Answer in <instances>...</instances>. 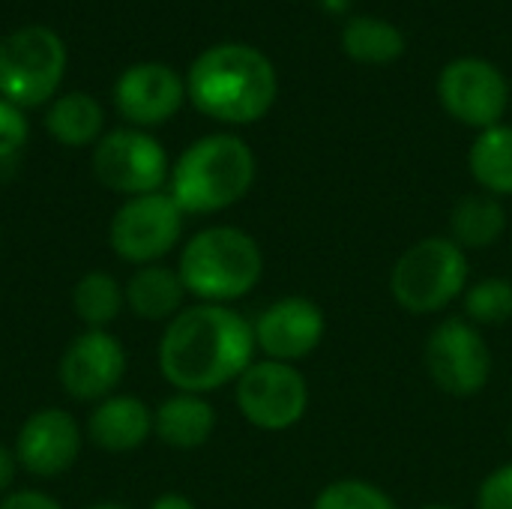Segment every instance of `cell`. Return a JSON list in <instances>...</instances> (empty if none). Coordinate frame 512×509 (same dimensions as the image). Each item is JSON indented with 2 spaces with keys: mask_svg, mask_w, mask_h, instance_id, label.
Here are the masks:
<instances>
[{
  "mask_svg": "<svg viewBox=\"0 0 512 509\" xmlns=\"http://www.w3.org/2000/svg\"><path fill=\"white\" fill-rule=\"evenodd\" d=\"M255 351L252 324L237 309L195 303L165 324L156 363L174 393L207 396L237 384L255 363Z\"/></svg>",
  "mask_w": 512,
  "mask_h": 509,
  "instance_id": "1",
  "label": "cell"
},
{
  "mask_svg": "<svg viewBox=\"0 0 512 509\" xmlns=\"http://www.w3.org/2000/svg\"><path fill=\"white\" fill-rule=\"evenodd\" d=\"M279 93L276 66L243 42H222L195 57L186 78L189 102L210 120L249 126L267 117Z\"/></svg>",
  "mask_w": 512,
  "mask_h": 509,
  "instance_id": "2",
  "label": "cell"
},
{
  "mask_svg": "<svg viewBox=\"0 0 512 509\" xmlns=\"http://www.w3.org/2000/svg\"><path fill=\"white\" fill-rule=\"evenodd\" d=\"M252 147L228 132L192 141L171 165L168 195L186 216H210L243 201L255 183Z\"/></svg>",
  "mask_w": 512,
  "mask_h": 509,
  "instance_id": "3",
  "label": "cell"
},
{
  "mask_svg": "<svg viewBox=\"0 0 512 509\" xmlns=\"http://www.w3.org/2000/svg\"><path fill=\"white\" fill-rule=\"evenodd\" d=\"M177 273L198 303L231 306L261 282L264 252L243 228L210 225L180 246Z\"/></svg>",
  "mask_w": 512,
  "mask_h": 509,
  "instance_id": "4",
  "label": "cell"
},
{
  "mask_svg": "<svg viewBox=\"0 0 512 509\" xmlns=\"http://www.w3.org/2000/svg\"><path fill=\"white\" fill-rule=\"evenodd\" d=\"M468 291V252L450 237H423L408 246L393 273L390 294L411 315H435Z\"/></svg>",
  "mask_w": 512,
  "mask_h": 509,
  "instance_id": "5",
  "label": "cell"
},
{
  "mask_svg": "<svg viewBox=\"0 0 512 509\" xmlns=\"http://www.w3.org/2000/svg\"><path fill=\"white\" fill-rule=\"evenodd\" d=\"M66 75V45L51 27H21L0 42V99L24 108L45 105Z\"/></svg>",
  "mask_w": 512,
  "mask_h": 509,
  "instance_id": "6",
  "label": "cell"
},
{
  "mask_svg": "<svg viewBox=\"0 0 512 509\" xmlns=\"http://www.w3.org/2000/svg\"><path fill=\"white\" fill-rule=\"evenodd\" d=\"M183 222L186 213L168 189L135 195L114 210L108 222V246L132 267L159 264L183 243Z\"/></svg>",
  "mask_w": 512,
  "mask_h": 509,
  "instance_id": "7",
  "label": "cell"
},
{
  "mask_svg": "<svg viewBox=\"0 0 512 509\" xmlns=\"http://www.w3.org/2000/svg\"><path fill=\"white\" fill-rule=\"evenodd\" d=\"M240 417L261 432H285L309 411V384L294 363L255 360L234 384Z\"/></svg>",
  "mask_w": 512,
  "mask_h": 509,
  "instance_id": "8",
  "label": "cell"
},
{
  "mask_svg": "<svg viewBox=\"0 0 512 509\" xmlns=\"http://www.w3.org/2000/svg\"><path fill=\"white\" fill-rule=\"evenodd\" d=\"M93 174L96 180L123 198L162 192L171 177V162L165 147L144 129L126 126L111 129L93 144Z\"/></svg>",
  "mask_w": 512,
  "mask_h": 509,
  "instance_id": "9",
  "label": "cell"
},
{
  "mask_svg": "<svg viewBox=\"0 0 512 509\" xmlns=\"http://www.w3.org/2000/svg\"><path fill=\"white\" fill-rule=\"evenodd\" d=\"M426 369L441 393L471 399L492 378V351L480 327L465 318H447L429 333Z\"/></svg>",
  "mask_w": 512,
  "mask_h": 509,
  "instance_id": "10",
  "label": "cell"
},
{
  "mask_svg": "<svg viewBox=\"0 0 512 509\" xmlns=\"http://www.w3.org/2000/svg\"><path fill=\"white\" fill-rule=\"evenodd\" d=\"M510 96V81L486 57H456L438 75V99L444 111L480 132L504 120Z\"/></svg>",
  "mask_w": 512,
  "mask_h": 509,
  "instance_id": "11",
  "label": "cell"
},
{
  "mask_svg": "<svg viewBox=\"0 0 512 509\" xmlns=\"http://www.w3.org/2000/svg\"><path fill=\"white\" fill-rule=\"evenodd\" d=\"M126 366V348L111 330H81L57 360V384L69 399L96 405L117 393Z\"/></svg>",
  "mask_w": 512,
  "mask_h": 509,
  "instance_id": "12",
  "label": "cell"
},
{
  "mask_svg": "<svg viewBox=\"0 0 512 509\" xmlns=\"http://www.w3.org/2000/svg\"><path fill=\"white\" fill-rule=\"evenodd\" d=\"M84 447V429L63 408H36L30 411L15 432V459L18 468L36 480H54L75 468Z\"/></svg>",
  "mask_w": 512,
  "mask_h": 509,
  "instance_id": "13",
  "label": "cell"
},
{
  "mask_svg": "<svg viewBox=\"0 0 512 509\" xmlns=\"http://www.w3.org/2000/svg\"><path fill=\"white\" fill-rule=\"evenodd\" d=\"M324 309L309 297H282L270 303L252 324L255 345L267 360L297 363L309 357L324 339Z\"/></svg>",
  "mask_w": 512,
  "mask_h": 509,
  "instance_id": "14",
  "label": "cell"
},
{
  "mask_svg": "<svg viewBox=\"0 0 512 509\" xmlns=\"http://www.w3.org/2000/svg\"><path fill=\"white\" fill-rule=\"evenodd\" d=\"M186 102V81L165 63L147 60L129 66L114 84V105L135 129L162 126Z\"/></svg>",
  "mask_w": 512,
  "mask_h": 509,
  "instance_id": "15",
  "label": "cell"
},
{
  "mask_svg": "<svg viewBox=\"0 0 512 509\" xmlns=\"http://www.w3.org/2000/svg\"><path fill=\"white\" fill-rule=\"evenodd\" d=\"M84 438L102 453H135L153 438V408L129 393H114L93 405Z\"/></svg>",
  "mask_w": 512,
  "mask_h": 509,
  "instance_id": "16",
  "label": "cell"
},
{
  "mask_svg": "<svg viewBox=\"0 0 512 509\" xmlns=\"http://www.w3.org/2000/svg\"><path fill=\"white\" fill-rule=\"evenodd\" d=\"M123 291H126V309L147 324H168L186 309V297H189L177 267H168L165 261L135 267L132 276L123 282Z\"/></svg>",
  "mask_w": 512,
  "mask_h": 509,
  "instance_id": "17",
  "label": "cell"
},
{
  "mask_svg": "<svg viewBox=\"0 0 512 509\" xmlns=\"http://www.w3.org/2000/svg\"><path fill=\"white\" fill-rule=\"evenodd\" d=\"M216 432V411L207 396L174 393L153 408V438L171 450H198Z\"/></svg>",
  "mask_w": 512,
  "mask_h": 509,
  "instance_id": "18",
  "label": "cell"
},
{
  "mask_svg": "<svg viewBox=\"0 0 512 509\" xmlns=\"http://www.w3.org/2000/svg\"><path fill=\"white\" fill-rule=\"evenodd\" d=\"M507 231V210L501 198L489 192H474L456 201L450 213V240L459 249H489Z\"/></svg>",
  "mask_w": 512,
  "mask_h": 509,
  "instance_id": "19",
  "label": "cell"
},
{
  "mask_svg": "<svg viewBox=\"0 0 512 509\" xmlns=\"http://www.w3.org/2000/svg\"><path fill=\"white\" fill-rule=\"evenodd\" d=\"M105 111L102 105L81 90L57 96L45 111L48 135L63 147H90L102 138Z\"/></svg>",
  "mask_w": 512,
  "mask_h": 509,
  "instance_id": "20",
  "label": "cell"
},
{
  "mask_svg": "<svg viewBox=\"0 0 512 509\" xmlns=\"http://www.w3.org/2000/svg\"><path fill=\"white\" fill-rule=\"evenodd\" d=\"M342 51L369 66H387L396 63L405 54V33L378 15H354L342 27Z\"/></svg>",
  "mask_w": 512,
  "mask_h": 509,
  "instance_id": "21",
  "label": "cell"
},
{
  "mask_svg": "<svg viewBox=\"0 0 512 509\" xmlns=\"http://www.w3.org/2000/svg\"><path fill=\"white\" fill-rule=\"evenodd\" d=\"M72 312L84 330H108L126 309V291L108 270H90L72 285Z\"/></svg>",
  "mask_w": 512,
  "mask_h": 509,
  "instance_id": "22",
  "label": "cell"
},
{
  "mask_svg": "<svg viewBox=\"0 0 512 509\" xmlns=\"http://www.w3.org/2000/svg\"><path fill=\"white\" fill-rule=\"evenodd\" d=\"M468 165L483 192L495 198L512 195V126L498 123L483 129L471 144Z\"/></svg>",
  "mask_w": 512,
  "mask_h": 509,
  "instance_id": "23",
  "label": "cell"
},
{
  "mask_svg": "<svg viewBox=\"0 0 512 509\" xmlns=\"http://www.w3.org/2000/svg\"><path fill=\"white\" fill-rule=\"evenodd\" d=\"M462 297L465 321H471L474 327H501L512 321V282L504 276L480 279Z\"/></svg>",
  "mask_w": 512,
  "mask_h": 509,
  "instance_id": "24",
  "label": "cell"
},
{
  "mask_svg": "<svg viewBox=\"0 0 512 509\" xmlns=\"http://www.w3.org/2000/svg\"><path fill=\"white\" fill-rule=\"evenodd\" d=\"M312 509H396V501L369 480H333L315 498Z\"/></svg>",
  "mask_w": 512,
  "mask_h": 509,
  "instance_id": "25",
  "label": "cell"
},
{
  "mask_svg": "<svg viewBox=\"0 0 512 509\" xmlns=\"http://www.w3.org/2000/svg\"><path fill=\"white\" fill-rule=\"evenodd\" d=\"M27 138H30V123L24 111L0 99V162H9L12 156H18Z\"/></svg>",
  "mask_w": 512,
  "mask_h": 509,
  "instance_id": "26",
  "label": "cell"
},
{
  "mask_svg": "<svg viewBox=\"0 0 512 509\" xmlns=\"http://www.w3.org/2000/svg\"><path fill=\"white\" fill-rule=\"evenodd\" d=\"M477 509H512V462L501 465L480 483Z\"/></svg>",
  "mask_w": 512,
  "mask_h": 509,
  "instance_id": "27",
  "label": "cell"
},
{
  "mask_svg": "<svg viewBox=\"0 0 512 509\" xmlns=\"http://www.w3.org/2000/svg\"><path fill=\"white\" fill-rule=\"evenodd\" d=\"M0 509H66L54 495L42 489H12L0 498Z\"/></svg>",
  "mask_w": 512,
  "mask_h": 509,
  "instance_id": "28",
  "label": "cell"
},
{
  "mask_svg": "<svg viewBox=\"0 0 512 509\" xmlns=\"http://www.w3.org/2000/svg\"><path fill=\"white\" fill-rule=\"evenodd\" d=\"M18 459H15V450L0 444V498L9 495L15 489V477H18Z\"/></svg>",
  "mask_w": 512,
  "mask_h": 509,
  "instance_id": "29",
  "label": "cell"
},
{
  "mask_svg": "<svg viewBox=\"0 0 512 509\" xmlns=\"http://www.w3.org/2000/svg\"><path fill=\"white\" fill-rule=\"evenodd\" d=\"M147 509H198L192 504V498H186V495H180V492H165V495H159L153 504Z\"/></svg>",
  "mask_w": 512,
  "mask_h": 509,
  "instance_id": "30",
  "label": "cell"
},
{
  "mask_svg": "<svg viewBox=\"0 0 512 509\" xmlns=\"http://www.w3.org/2000/svg\"><path fill=\"white\" fill-rule=\"evenodd\" d=\"M327 12H345V9H351V0H318Z\"/></svg>",
  "mask_w": 512,
  "mask_h": 509,
  "instance_id": "31",
  "label": "cell"
},
{
  "mask_svg": "<svg viewBox=\"0 0 512 509\" xmlns=\"http://www.w3.org/2000/svg\"><path fill=\"white\" fill-rule=\"evenodd\" d=\"M84 509H132L129 504H123V501H96V504H87Z\"/></svg>",
  "mask_w": 512,
  "mask_h": 509,
  "instance_id": "32",
  "label": "cell"
},
{
  "mask_svg": "<svg viewBox=\"0 0 512 509\" xmlns=\"http://www.w3.org/2000/svg\"><path fill=\"white\" fill-rule=\"evenodd\" d=\"M423 509H456V507H447V504H429V507Z\"/></svg>",
  "mask_w": 512,
  "mask_h": 509,
  "instance_id": "33",
  "label": "cell"
},
{
  "mask_svg": "<svg viewBox=\"0 0 512 509\" xmlns=\"http://www.w3.org/2000/svg\"><path fill=\"white\" fill-rule=\"evenodd\" d=\"M510 441H512V426H510Z\"/></svg>",
  "mask_w": 512,
  "mask_h": 509,
  "instance_id": "34",
  "label": "cell"
},
{
  "mask_svg": "<svg viewBox=\"0 0 512 509\" xmlns=\"http://www.w3.org/2000/svg\"><path fill=\"white\" fill-rule=\"evenodd\" d=\"M0 240H3V231H0Z\"/></svg>",
  "mask_w": 512,
  "mask_h": 509,
  "instance_id": "35",
  "label": "cell"
}]
</instances>
